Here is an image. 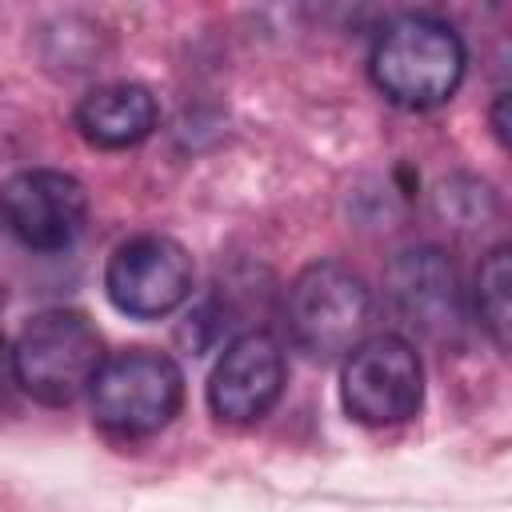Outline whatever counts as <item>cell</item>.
<instances>
[{
	"mask_svg": "<svg viewBox=\"0 0 512 512\" xmlns=\"http://www.w3.org/2000/svg\"><path fill=\"white\" fill-rule=\"evenodd\" d=\"M72 120H76V132L92 148L120 152V148H132V144L152 136V128L160 120V108H156V96L144 84L116 80V84H100L88 96H80Z\"/></svg>",
	"mask_w": 512,
	"mask_h": 512,
	"instance_id": "obj_10",
	"label": "cell"
},
{
	"mask_svg": "<svg viewBox=\"0 0 512 512\" xmlns=\"http://www.w3.org/2000/svg\"><path fill=\"white\" fill-rule=\"evenodd\" d=\"M504 112H508V96L500 92V100H496V108H492V132H496L500 144H508V116H504Z\"/></svg>",
	"mask_w": 512,
	"mask_h": 512,
	"instance_id": "obj_13",
	"label": "cell"
},
{
	"mask_svg": "<svg viewBox=\"0 0 512 512\" xmlns=\"http://www.w3.org/2000/svg\"><path fill=\"white\" fill-rule=\"evenodd\" d=\"M284 316L288 336L300 352H308L312 360H336L364 340V328L372 320V292L352 268L316 260L292 280Z\"/></svg>",
	"mask_w": 512,
	"mask_h": 512,
	"instance_id": "obj_3",
	"label": "cell"
},
{
	"mask_svg": "<svg viewBox=\"0 0 512 512\" xmlns=\"http://www.w3.org/2000/svg\"><path fill=\"white\" fill-rule=\"evenodd\" d=\"M340 400L356 424L388 428L420 412L424 364L404 336L380 332L360 340L340 368Z\"/></svg>",
	"mask_w": 512,
	"mask_h": 512,
	"instance_id": "obj_5",
	"label": "cell"
},
{
	"mask_svg": "<svg viewBox=\"0 0 512 512\" xmlns=\"http://www.w3.org/2000/svg\"><path fill=\"white\" fill-rule=\"evenodd\" d=\"M0 304H4V292H0Z\"/></svg>",
	"mask_w": 512,
	"mask_h": 512,
	"instance_id": "obj_14",
	"label": "cell"
},
{
	"mask_svg": "<svg viewBox=\"0 0 512 512\" xmlns=\"http://www.w3.org/2000/svg\"><path fill=\"white\" fill-rule=\"evenodd\" d=\"M88 396L100 428L116 436H152L180 412L184 372L156 348H128L100 364Z\"/></svg>",
	"mask_w": 512,
	"mask_h": 512,
	"instance_id": "obj_4",
	"label": "cell"
},
{
	"mask_svg": "<svg viewBox=\"0 0 512 512\" xmlns=\"http://www.w3.org/2000/svg\"><path fill=\"white\" fill-rule=\"evenodd\" d=\"M472 308L480 328L492 336L496 348H508L512 336V256L504 244H496L480 268H476V288H472Z\"/></svg>",
	"mask_w": 512,
	"mask_h": 512,
	"instance_id": "obj_11",
	"label": "cell"
},
{
	"mask_svg": "<svg viewBox=\"0 0 512 512\" xmlns=\"http://www.w3.org/2000/svg\"><path fill=\"white\" fill-rule=\"evenodd\" d=\"M192 276L196 268L180 240L144 232L116 244L104 268V292L116 312L132 320H160L192 296Z\"/></svg>",
	"mask_w": 512,
	"mask_h": 512,
	"instance_id": "obj_6",
	"label": "cell"
},
{
	"mask_svg": "<svg viewBox=\"0 0 512 512\" xmlns=\"http://www.w3.org/2000/svg\"><path fill=\"white\" fill-rule=\"evenodd\" d=\"M0 220L32 252H64L88 220V192L72 172L28 168L0 184Z\"/></svg>",
	"mask_w": 512,
	"mask_h": 512,
	"instance_id": "obj_7",
	"label": "cell"
},
{
	"mask_svg": "<svg viewBox=\"0 0 512 512\" xmlns=\"http://www.w3.org/2000/svg\"><path fill=\"white\" fill-rule=\"evenodd\" d=\"M464 64L468 52L452 24L436 16H400L380 32L368 72L392 104L424 112L456 96Z\"/></svg>",
	"mask_w": 512,
	"mask_h": 512,
	"instance_id": "obj_1",
	"label": "cell"
},
{
	"mask_svg": "<svg viewBox=\"0 0 512 512\" xmlns=\"http://www.w3.org/2000/svg\"><path fill=\"white\" fill-rule=\"evenodd\" d=\"M284 392V352L268 332L236 336L212 376H208V408L224 424H256L264 420Z\"/></svg>",
	"mask_w": 512,
	"mask_h": 512,
	"instance_id": "obj_8",
	"label": "cell"
},
{
	"mask_svg": "<svg viewBox=\"0 0 512 512\" xmlns=\"http://www.w3.org/2000/svg\"><path fill=\"white\" fill-rule=\"evenodd\" d=\"M440 212H444L452 224L472 228V224H484V220L496 216V196L488 192V184L460 176V180L444 184V192H440Z\"/></svg>",
	"mask_w": 512,
	"mask_h": 512,
	"instance_id": "obj_12",
	"label": "cell"
},
{
	"mask_svg": "<svg viewBox=\"0 0 512 512\" xmlns=\"http://www.w3.org/2000/svg\"><path fill=\"white\" fill-rule=\"evenodd\" d=\"M104 360L108 356H104L100 328L76 308L36 312L12 344L16 384L36 404H48V408H64L80 400L92 388Z\"/></svg>",
	"mask_w": 512,
	"mask_h": 512,
	"instance_id": "obj_2",
	"label": "cell"
},
{
	"mask_svg": "<svg viewBox=\"0 0 512 512\" xmlns=\"http://www.w3.org/2000/svg\"><path fill=\"white\" fill-rule=\"evenodd\" d=\"M392 308L428 336H448L460 324V280L440 248H408L388 264L384 276Z\"/></svg>",
	"mask_w": 512,
	"mask_h": 512,
	"instance_id": "obj_9",
	"label": "cell"
}]
</instances>
